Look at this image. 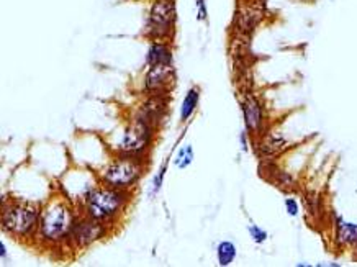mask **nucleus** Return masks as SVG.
<instances>
[{
    "instance_id": "obj_1",
    "label": "nucleus",
    "mask_w": 357,
    "mask_h": 267,
    "mask_svg": "<svg viewBox=\"0 0 357 267\" xmlns=\"http://www.w3.org/2000/svg\"><path fill=\"white\" fill-rule=\"evenodd\" d=\"M79 215H81V210L77 212L66 197H53L41 208L35 243H38L41 247L68 246L70 231Z\"/></svg>"
},
{
    "instance_id": "obj_2",
    "label": "nucleus",
    "mask_w": 357,
    "mask_h": 267,
    "mask_svg": "<svg viewBox=\"0 0 357 267\" xmlns=\"http://www.w3.org/2000/svg\"><path fill=\"white\" fill-rule=\"evenodd\" d=\"M133 192L120 190L115 187L100 184L93 185L86 195L82 197L81 213L86 217L96 220V222L105 224L112 229L114 224H119L120 220L128 210Z\"/></svg>"
},
{
    "instance_id": "obj_3",
    "label": "nucleus",
    "mask_w": 357,
    "mask_h": 267,
    "mask_svg": "<svg viewBox=\"0 0 357 267\" xmlns=\"http://www.w3.org/2000/svg\"><path fill=\"white\" fill-rule=\"evenodd\" d=\"M41 208L35 204L12 200L2 207V231L18 241H35Z\"/></svg>"
},
{
    "instance_id": "obj_4",
    "label": "nucleus",
    "mask_w": 357,
    "mask_h": 267,
    "mask_svg": "<svg viewBox=\"0 0 357 267\" xmlns=\"http://www.w3.org/2000/svg\"><path fill=\"white\" fill-rule=\"evenodd\" d=\"M149 166H151L149 158H131L116 154V158L112 159L100 171V182L115 189L133 192L143 176L146 174Z\"/></svg>"
},
{
    "instance_id": "obj_5",
    "label": "nucleus",
    "mask_w": 357,
    "mask_h": 267,
    "mask_svg": "<svg viewBox=\"0 0 357 267\" xmlns=\"http://www.w3.org/2000/svg\"><path fill=\"white\" fill-rule=\"evenodd\" d=\"M158 126L149 123L143 116L136 115L123 130L121 139L115 144V151L120 156L131 158H148L151 146L156 138Z\"/></svg>"
},
{
    "instance_id": "obj_6",
    "label": "nucleus",
    "mask_w": 357,
    "mask_h": 267,
    "mask_svg": "<svg viewBox=\"0 0 357 267\" xmlns=\"http://www.w3.org/2000/svg\"><path fill=\"white\" fill-rule=\"evenodd\" d=\"M177 20L176 0H154L149 8L148 33L153 40L171 38Z\"/></svg>"
},
{
    "instance_id": "obj_7",
    "label": "nucleus",
    "mask_w": 357,
    "mask_h": 267,
    "mask_svg": "<svg viewBox=\"0 0 357 267\" xmlns=\"http://www.w3.org/2000/svg\"><path fill=\"white\" fill-rule=\"evenodd\" d=\"M112 229L105 224L96 222V220L86 217V215H79L77 222L74 223L73 231H70L68 247H73V250L82 251L87 250L89 246L96 245L97 241L103 240L105 236L110 235Z\"/></svg>"
},
{
    "instance_id": "obj_8",
    "label": "nucleus",
    "mask_w": 357,
    "mask_h": 267,
    "mask_svg": "<svg viewBox=\"0 0 357 267\" xmlns=\"http://www.w3.org/2000/svg\"><path fill=\"white\" fill-rule=\"evenodd\" d=\"M241 112L244 120V130L249 137L259 138L267 131V114L264 104L257 98L256 93H244L241 98Z\"/></svg>"
},
{
    "instance_id": "obj_9",
    "label": "nucleus",
    "mask_w": 357,
    "mask_h": 267,
    "mask_svg": "<svg viewBox=\"0 0 357 267\" xmlns=\"http://www.w3.org/2000/svg\"><path fill=\"white\" fill-rule=\"evenodd\" d=\"M290 146V143L285 139L282 135H274V133H266L261 135L257 138V144H256V151L259 154L261 159L264 161H272V159L279 158L280 154H284L287 151Z\"/></svg>"
},
{
    "instance_id": "obj_10",
    "label": "nucleus",
    "mask_w": 357,
    "mask_h": 267,
    "mask_svg": "<svg viewBox=\"0 0 357 267\" xmlns=\"http://www.w3.org/2000/svg\"><path fill=\"white\" fill-rule=\"evenodd\" d=\"M174 81V68L172 66H151L144 76V89L148 92L162 93L166 92L169 84Z\"/></svg>"
},
{
    "instance_id": "obj_11",
    "label": "nucleus",
    "mask_w": 357,
    "mask_h": 267,
    "mask_svg": "<svg viewBox=\"0 0 357 267\" xmlns=\"http://www.w3.org/2000/svg\"><path fill=\"white\" fill-rule=\"evenodd\" d=\"M335 227V245L341 250L357 251V223L346 222L340 215H335L333 220Z\"/></svg>"
},
{
    "instance_id": "obj_12",
    "label": "nucleus",
    "mask_w": 357,
    "mask_h": 267,
    "mask_svg": "<svg viewBox=\"0 0 357 267\" xmlns=\"http://www.w3.org/2000/svg\"><path fill=\"white\" fill-rule=\"evenodd\" d=\"M166 104L167 102L166 98L162 97V93H154V96H151L146 102H144L138 115L143 116L144 120H148L149 123H153L154 126H159L162 116L166 115Z\"/></svg>"
},
{
    "instance_id": "obj_13",
    "label": "nucleus",
    "mask_w": 357,
    "mask_h": 267,
    "mask_svg": "<svg viewBox=\"0 0 357 267\" xmlns=\"http://www.w3.org/2000/svg\"><path fill=\"white\" fill-rule=\"evenodd\" d=\"M238 28L239 31L243 33H249L252 31L256 28L257 23L261 22L262 18V10L259 7H257L256 0H246V3L241 7V10L238 12Z\"/></svg>"
},
{
    "instance_id": "obj_14",
    "label": "nucleus",
    "mask_w": 357,
    "mask_h": 267,
    "mask_svg": "<svg viewBox=\"0 0 357 267\" xmlns=\"http://www.w3.org/2000/svg\"><path fill=\"white\" fill-rule=\"evenodd\" d=\"M146 64L148 68H151V66H172V49L167 41L158 40L149 45Z\"/></svg>"
},
{
    "instance_id": "obj_15",
    "label": "nucleus",
    "mask_w": 357,
    "mask_h": 267,
    "mask_svg": "<svg viewBox=\"0 0 357 267\" xmlns=\"http://www.w3.org/2000/svg\"><path fill=\"white\" fill-rule=\"evenodd\" d=\"M199 104H200V89L194 86L190 87L187 93L184 96V100H182L181 104V121L182 123H187L194 114L199 109Z\"/></svg>"
},
{
    "instance_id": "obj_16",
    "label": "nucleus",
    "mask_w": 357,
    "mask_h": 267,
    "mask_svg": "<svg viewBox=\"0 0 357 267\" xmlns=\"http://www.w3.org/2000/svg\"><path fill=\"white\" fill-rule=\"evenodd\" d=\"M236 256H238V247L233 241L225 240L222 243H218V246H217V262H218V266H222V267L231 266L234 259H236Z\"/></svg>"
},
{
    "instance_id": "obj_17",
    "label": "nucleus",
    "mask_w": 357,
    "mask_h": 267,
    "mask_svg": "<svg viewBox=\"0 0 357 267\" xmlns=\"http://www.w3.org/2000/svg\"><path fill=\"white\" fill-rule=\"evenodd\" d=\"M194 158L195 153L192 144H184V146L177 151L176 158H174V166H176L177 169H187V167L194 162Z\"/></svg>"
},
{
    "instance_id": "obj_18",
    "label": "nucleus",
    "mask_w": 357,
    "mask_h": 267,
    "mask_svg": "<svg viewBox=\"0 0 357 267\" xmlns=\"http://www.w3.org/2000/svg\"><path fill=\"white\" fill-rule=\"evenodd\" d=\"M248 231H249V236H251V240L255 241L256 245H262V243H266L267 238H269L266 229H262L259 224H256V223L249 224Z\"/></svg>"
},
{
    "instance_id": "obj_19",
    "label": "nucleus",
    "mask_w": 357,
    "mask_h": 267,
    "mask_svg": "<svg viewBox=\"0 0 357 267\" xmlns=\"http://www.w3.org/2000/svg\"><path fill=\"white\" fill-rule=\"evenodd\" d=\"M167 164H169V161L164 162L162 166L159 167L158 174L154 176V179H153V187H151V194H153V195H158V194H159V190L162 189L164 177H166V172H167Z\"/></svg>"
},
{
    "instance_id": "obj_20",
    "label": "nucleus",
    "mask_w": 357,
    "mask_h": 267,
    "mask_svg": "<svg viewBox=\"0 0 357 267\" xmlns=\"http://www.w3.org/2000/svg\"><path fill=\"white\" fill-rule=\"evenodd\" d=\"M272 182H274L277 187H282V189H285V187L292 189V187L295 185L292 177H290L287 172H284V171H277L275 172V177H274V179H272Z\"/></svg>"
},
{
    "instance_id": "obj_21",
    "label": "nucleus",
    "mask_w": 357,
    "mask_h": 267,
    "mask_svg": "<svg viewBox=\"0 0 357 267\" xmlns=\"http://www.w3.org/2000/svg\"><path fill=\"white\" fill-rule=\"evenodd\" d=\"M285 210H287V215H290V217H297L300 213V205L297 200H295V197L285 199Z\"/></svg>"
},
{
    "instance_id": "obj_22",
    "label": "nucleus",
    "mask_w": 357,
    "mask_h": 267,
    "mask_svg": "<svg viewBox=\"0 0 357 267\" xmlns=\"http://www.w3.org/2000/svg\"><path fill=\"white\" fill-rule=\"evenodd\" d=\"M208 17V8H206L205 0H197V18L200 22H205Z\"/></svg>"
},
{
    "instance_id": "obj_23",
    "label": "nucleus",
    "mask_w": 357,
    "mask_h": 267,
    "mask_svg": "<svg viewBox=\"0 0 357 267\" xmlns=\"http://www.w3.org/2000/svg\"><path fill=\"white\" fill-rule=\"evenodd\" d=\"M6 257H7V247H6V243L0 241V259L6 261Z\"/></svg>"
},
{
    "instance_id": "obj_24",
    "label": "nucleus",
    "mask_w": 357,
    "mask_h": 267,
    "mask_svg": "<svg viewBox=\"0 0 357 267\" xmlns=\"http://www.w3.org/2000/svg\"><path fill=\"white\" fill-rule=\"evenodd\" d=\"M241 146H243V149H248V131L246 130L241 133Z\"/></svg>"
}]
</instances>
